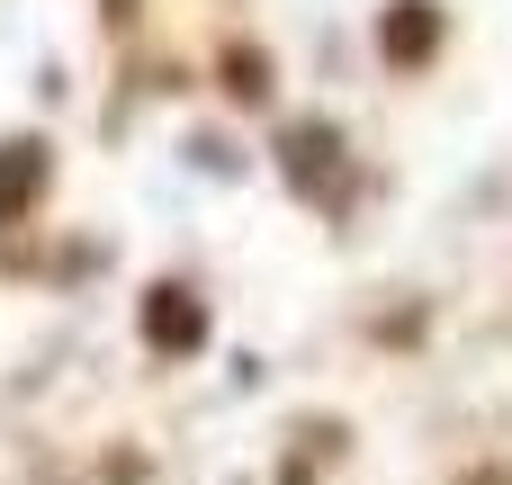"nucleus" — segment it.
Wrapping results in <instances>:
<instances>
[{"label": "nucleus", "mask_w": 512, "mask_h": 485, "mask_svg": "<svg viewBox=\"0 0 512 485\" xmlns=\"http://www.w3.org/2000/svg\"><path fill=\"white\" fill-rule=\"evenodd\" d=\"M36 180H45L36 144H0V216H9L18 198H36Z\"/></svg>", "instance_id": "obj_1"}, {"label": "nucleus", "mask_w": 512, "mask_h": 485, "mask_svg": "<svg viewBox=\"0 0 512 485\" xmlns=\"http://www.w3.org/2000/svg\"><path fill=\"white\" fill-rule=\"evenodd\" d=\"M153 333H162V342H198L207 324H198V306H189L180 288H162V306H153Z\"/></svg>", "instance_id": "obj_2"}]
</instances>
